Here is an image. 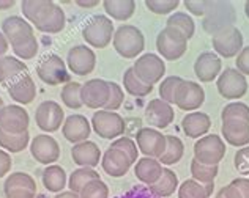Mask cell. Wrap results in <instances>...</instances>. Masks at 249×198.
<instances>
[{"label":"cell","instance_id":"cell-1","mask_svg":"<svg viewBox=\"0 0 249 198\" xmlns=\"http://www.w3.org/2000/svg\"><path fill=\"white\" fill-rule=\"evenodd\" d=\"M25 21L43 33H60L65 29V11L49 0H24L21 3Z\"/></svg>","mask_w":249,"mask_h":198},{"label":"cell","instance_id":"cell-2","mask_svg":"<svg viewBox=\"0 0 249 198\" xmlns=\"http://www.w3.org/2000/svg\"><path fill=\"white\" fill-rule=\"evenodd\" d=\"M235 21H237V13H235L233 5L229 2L214 0V2H208L202 27L207 33L214 36L216 33L233 27Z\"/></svg>","mask_w":249,"mask_h":198},{"label":"cell","instance_id":"cell-3","mask_svg":"<svg viewBox=\"0 0 249 198\" xmlns=\"http://www.w3.org/2000/svg\"><path fill=\"white\" fill-rule=\"evenodd\" d=\"M112 43L117 54L123 58H136L139 54H142L143 48H145L143 33L129 24H123L115 30Z\"/></svg>","mask_w":249,"mask_h":198},{"label":"cell","instance_id":"cell-4","mask_svg":"<svg viewBox=\"0 0 249 198\" xmlns=\"http://www.w3.org/2000/svg\"><path fill=\"white\" fill-rule=\"evenodd\" d=\"M114 22L112 19L104 16V15H96L91 16L87 24L82 29V38L89 46H93L96 49H104L114 38Z\"/></svg>","mask_w":249,"mask_h":198},{"label":"cell","instance_id":"cell-5","mask_svg":"<svg viewBox=\"0 0 249 198\" xmlns=\"http://www.w3.org/2000/svg\"><path fill=\"white\" fill-rule=\"evenodd\" d=\"M90 123L91 129L106 140H117L126 132V121L117 112H109L104 109L96 110Z\"/></svg>","mask_w":249,"mask_h":198},{"label":"cell","instance_id":"cell-6","mask_svg":"<svg viewBox=\"0 0 249 198\" xmlns=\"http://www.w3.org/2000/svg\"><path fill=\"white\" fill-rule=\"evenodd\" d=\"M156 49L162 60L175 62L185 55L188 49V39L178 30L166 27L156 36Z\"/></svg>","mask_w":249,"mask_h":198},{"label":"cell","instance_id":"cell-7","mask_svg":"<svg viewBox=\"0 0 249 198\" xmlns=\"http://www.w3.org/2000/svg\"><path fill=\"white\" fill-rule=\"evenodd\" d=\"M194 156L200 164L218 165L226 156V143L216 134L204 135L194 143Z\"/></svg>","mask_w":249,"mask_h":198},{"label":"cell","instance_id":"cell-8","mask_svg":"<svg viewBox=\"0 0 249 198\" xmlns=\"http://www.w3.org/2000/svg\"><path fill=\"white\" fill-rule=\"evenodd\" d=\"M36 74L46 85H51V87L70 82L67 63L57 54H49L41 58V62L36 66Z\"/></svg>","mask_w":249,"mask_h":198},{"label":"cell","instance_id":"cell-9","mask_svg":"<svg viewBox=\"0 0 249 198\" xmlns=\"http://www.w3.org/2000/svg\"><path fill=\"white\" fill-rule=\"evenodd\" d=\"M133 71L143 83L155 85L166 74V63L156 54H143L133 65Z\"/></svg>","mask_w":249,"mask_h":198},{"label":"cell","instance_id":"cell-10","mask_svg":"<svg viewBox=\"0 0 249 198\" xmlns=\"http://www.w3.org/2000/svg\"><path fill=\"white\" fill-rule=\"evenodd\" d=\"M36 126L43 132H55L65 123V112L55 101H43L35 110Z\"/></svg>","mask_w":249,"mask_h":198},{"label":"cell","instance_id":"cell-11","mask_svg":"<svg viewBox=\"0 0 249 198\" xmlns=\"http://www.w3.org/2000/svg\"><path fill=\"white\" fill-rule=\"evenodd\" d=\"M216 87H218V91L222 98L240 99V98H243L248 91V81L238 69L227 68L226 71H222L219 74Z\"/></svg>","mask_w":249,"mask_h":198},{"label":"cell","instance_id":"cell-12","mask_svg":"<svg viewBox=\"0 0 249 198\" xmlns=\"http://www.w3.org/2000/svg\"><path fill=\"white\" fill-rule=\"evenodd\" d=\"M136 145L145 157L160 159L166 151V135L158 129L141 128L136 132Z\"/></svg>","mask_w":249,"mask_h":198},{"label":"cell","instance_id":"cell-13","mask_svg":"<svg viewBox=\"0 0 249 198\" xmlns=\"http://www.w3.org/2000/svg\"><path fill=\"white\" fill-rule=\"evenodd\" d=\"M29 124L30 116L21 105H3V109L0 110V129L8 134H24L29 131Z\"/></svg>","mask_w":249,"mask_h":198},{"label":"cell","instance_id":"cell-14","mask_svg":"<svg viewBox=\"0 0 249 198\" xmlns=\"http://www.w3.org/2000/svg\"><path fill=\"white\" fill-rule=\"evenodd\" d=\"M216 55L224 58H232L238 55L243 49V33L237 27H229L219 33H216L212 39Z\"/></svg>","mask_w":249,"mask_h":198},{"label":"cell","instance_id":"cell-15","mask_svg":"<svg viewBox=\"0 0 249 198\" xmlns=\"http://www.w3.org/2000/svg\"><path fill=\"white\" fill-rule=\"evenodd\" d=\"M81 98L87 109H104L109 101V82L103 79H90L82 83Z\"/></svg>","mask_w":249,"mask_h":198},{"label":"cell","instance_id":"cell-16","mask_svg":"<svg viewBox=\"0 0 249 198\" xmlns=\"http://www.w3.org/2000/svg\"><path fill=\"white\" fill-rule=\"evenodd\" d=\"M67 65L71 72L76 76H87L95 69L96 65V55L89 46H74L68 50L67 55Z\"/></svg>","mask_w":249,"mask_h":198},{"label":"cell","instance_id":"cell-17","mask_svg":"<svg viewBox=\"0 0 249 198\" xmlns=\"http://www.w3.org/2000/svg\"><path fill=\"white\" fill-rule=\"evenodd\" d=\"M30 153L35 159L43 165H52L60 157V147L54 137L48 134L36 135L30 142Z\"/></svg>","mask_w":249,"mask_h":198},{"label":"cell","instance_id":"cell-18","mask_svg":"<svg viewBox=\"0 0 249 198\" xmlns=\"http://www.w3.org/2000/svg\"><path fill=\"white\" fill-rule=\"evenodd\" d=\"M205 101V91L200 87V83L193 81H183L177 91L175 104L177 107L185 112H196L200 109V105Z\"/></svg>","mask_w":249,"mask_h":198},{"label":"cell","instance_id":"cell-19","mask_svg":"<svg viewBox=\"0 0 249 198\" xmlns=\"http://www.w3.org/2000/svg\"><path fill=\"white\" fill-rule=\"evenodd\" d=\"M145 118L152 126L158 129H164L170 126L175 118V112L172 109V105L167 104L166 101H162L161 98L152 99L147 107H145Z\"/></svg>","mask_w":249,"mask_h":198},{"label":"cell","instance_id":"cell-20","mask_svg":"<svg viewBox=\"0 0 249 198\" xmlns=\"http://www.w3.org/2000/svg\"><path fill=\"white\" fill-rule=\"evenodd\" d=\"M131 165H133V162H131L129 157L117 148H107L101 157L103 170L112 178L124 176L131 168Z\"/></svg>","mask_w":249,"mask_h":198},{"label":"cell","instance_id":"cell-21","mask_svg":"<svg viewBox=\"0 0 249 198\" xmlns=\"http://www.w3.org/2000/svg\"><path fill=\"white\" fill-rule=\"evenodd\" d=\"M90 132H91V124L84 115L76 114V115H70L68 118H65V123L62 126V134L73 145L85 142L89 138Z\"/></svg>","mask_w":249,"mask_h":198},{"label":"cell","instance_id":"cell-22","mask_svg":"<svg viewBox=\"0 0 249 198\" xmlns=\"http://www.w3.org/2000/svg\"><path fill=\"white\" fill-rule=\"evenodd\" d=\"M221 58L213 52H204L197 57L194 63V72L200 82H213L221 74Z\"/></svg>","mask_w":249,"mask_h":198},{"label":"cell","instance_id":"cell-23","mask_svg":"<svg viewBox=\"0 0 249 198\" xmlns=\"http://www.w3.org/2000/svg\"><path fill=\"white\" fill-rule=\"evenodd\" d=\"M71 157H73L74 164H77L79 167H89L93 168L96 167L101 161V149L95 142L85 140L81 143H76L71 148Z\"/></svg>","mask_w":249,"mask_h":198},{"label":"cell","instance_id":"cell-24","mask_svg":"<svg viewBox=\"0 0 249 198\" xmlns=\"http://www.w3.org/2000/svg\"><path fill=\"white\" fill-rule=\"evenodd\" d=\"M2 33L5 35V38L8 39V43L11 46L19 43V41H22V39L29 38L32 35H35L32 24L27 22L21 16L6 17L5 21L2 22Z\"/></svg>","mask_w":249,"mask_h":198},{"label":"cell","instance_id":"cell-25","mask_svg":"<svg viewBox=\"0 0 249 198\" xmlns=\"http://www.w3.org/2000/svg\"><path fill=\"white\" fill-rule=\"evenodd\" d=\"M8 95L18 104H30L36 98V83L34 82L32 76L24 74L16 79L13 83H10Z\"/></svg>","mask_w":249,"mask_h":198},{"label":"cell","instance_id":"cell-26","mask_svg":"<svg viewBox=\"0 0 249 198\" xmlns=\"http://www.w3.org/2000/svg\"><path fill=\"white\" fill-rule=\"evenodd\" d=\"M221 134L229 145L243 148L249 143V123L238 121V120L222 121Z\"/></svg>","mask_w":249,"mask_h":198},{"label":"cell","instance_id":"cell-27","mask_svg":"<svg viewBox=\"0 0 249 198\" xmlns=\"http://www.w3.org/2000/svg\"><path fill=\"white\" fill-rule=\"evenodd\" d=\"M210 128H212V120L204 112H191L181 121L183 132L191 138L204 137L210 131Z\"/></svg>","mask_w":249,"mask_h":198},{"label":"cell","instance_id":"cell-28","mask_svg":"<svg viewBox=\"0 0 249 198\" xmlns=\"http://www.w3.org/2000/svg\"><path fill=\"white\" fill-rule=\"evenodd\" d=\"M162 173V165L158 159L153 157H142L134 165V175L142 184L145 186H152L161 178Z\"/></svg>","mask_w":249,"mask_h":198},{"label":"cell","instance_id":"cell-29","mask_svg":"<svg viewBox=\"0 0 249 198\" xmlns=\"http://www.w3.org/2000/svg\"><path fill=\"white\" fill-rule=\"evenodd\" d=\"M27 74V65L16 57H0V83H13L21 76Z\"/></svg>","mask_w":249,"mask_h":198},{"label":"cell","instance_id":"cell-30","mask_svg":"<svg viewBox=\"0 0 249 198\" xmlns=\"http://www.w3.org/2000/svg\"><path fill=\"white\" fill-rule=\"evenodd\" d=\"M41 181L44 184L46 190L54 192V194L63 192L65 186H68L67 173H65V170L60 167V165H55V164L48 165V167L43 170Z\"/></svg>","mask_w":249,"mask_h":198},{"label":"cell","instance_id":"cell-31","mask_svg":"<svg viewBox=\"0 0 249 198\" xmlns=\"http://www.w3.org/2000/svg\"><path fill=\"white\" fill-rule=\"evenodd\" d=\"M103 8L107 17L115 21H128L134 15L136 2L134 0H104Z\"/></svg>","mask_w":249,"mask_h":198},{"label":"cell","instance_id":"cell-32","mask_svg":"<svg viewBox=\"0 0 249 198\" xmlns=\"http://www.w3.org/2000/svg\"><path fill=\"white\" fill-rule=\"evenodd\" d=\"M148 189L160 198L170 197L178 189V176L170 168H162L161 178L155 184H152V186H148Z\"/></svg>","mask_w":249,"mask_h":198},{"label":"cell","instance_id":"cell-33","mask_svg":"<svg viewBox=\"0 0 249 198\" xmlns=\"http://www.w3.org/2000/svg\"><path fill=\"white\" fill-rule=\"evenodd\" d=\"M30 143V134L29 131L24 134H8L0 129V148L5 149L6 153H21Z\"/></svg>","mask_w":249,"mask_h":198},{"label":"cell","instance_id":"cell-34","mask_svg":"<svg viewBox=\"0 0 249 198\" xmlns=\"http://www.w3.org/2000/svg\"><path fill=\"white\" fill-rule=\"evenodd\" d=\"M123 87H124V90H126V93H129L131 96H137V98H143V96H147L153 91V85L143 83L141 79H137V76L133 71V66L124 71Z\"/></svg>","mask_w":249,"mask_h":198},{"label":"cell","instance_id":"cell-35","mask_svg":"<svg viewBox=\"0 0 249 198\" xmlns=\"http://www.w3.org/2000/svg\"><path fill=\"white\" fill-rule=\"evenodd\" d=\"M95 180H101L98 171H95L93 168H89V167H79L71 173L70 180H68V187L71 192L81 194V190L87 186L90 181H95Z\"/></svg>","mask_w":249,"mask_h":198},{"label":"cell","instance_id":"cell-36","mask_svg":"<svg viewBox=\"0 0 249 198\" xmlns=\"http://www.w3.org/2000/svg\"><path fill=\"white\" fill-rule=\"evenodd\" d=\"M166 24H167V27L178 30L186 39H191L194 36L196 24L193 21V17L189 15H186V13H181V11L172 13V15L167 17Z\"/></svg>","mask_w":249,"mask_h":198},{"label":"cell","instance_id":"cell-37","mask_svg":"<svg viewBox=\"0 0 249 198\" xmlns=\"http://www.w3.org/2000/svg\"><path fill=\"white\" fill-rule=\"evenodd\" d=\"M32 190V192L36 194V182L30 175L24 173V171H16V173H11L8 178L5 180L3 184V190L5 194L11 192V190Z\"/></svg>","mask_w":249,"mask_h":198},{"label":"cell","instance_id":"cell-38","mask_svg":"<svg viewBox=\"0 0 249 198\" xmlns=\"http://www.w3.org/2000/svg\"><path fill=\"white\" fill-rule=\"evenodd\" d=\"M183 153H185V145L180 138L177 135H166V151L158 161L161 165H174L181 159Z\"/></svg>","mask_w":249,"mask_h":198},{"label":"cell","instance_id":"cell-39","mask_svg":"<svg viewBox=\"0 0 249 198\" xmlns=\"http://www.w3.org/2000/svg\"><path fill=\"white\" fill-rule=\"evenodd\" d=\"M218 173H219V167H218V165H205V164H200L197 159H193V162H191L193 180L200 182V184L214 182Z\"/></svg>","mask_w":249,"mask_h":198},{"label":"cell","instance_id":"cell-40","mask_svg":"<svg viewBox=\"0 0 249 198\" xmlns=\"http://www.w3.org/2000/svg\"><path fill=\"white\" fill-rule=\"evenodd\" d=\"M81 90H82V83L77 82H68L63 85L62 88V102L67 105L68 109H81L82 107V98H81Z\"/></svg>","mask_w":249,"mask_h":198},{"label":"cell","instance_id":"cell-41","mask_svg":"<svg viewBox=\"0 0 249 198\" xmlns=\"http://www.w3.org/2000/svg\"><path fill=\"white\" fill-rule=\"evenodd\" d=\"M38 39L35 35H32L29 38L22 39V41H19L16 44H13V52H15V55L18 58H24V60H32V58H35L36 54H38Z\"/></svg>","mask_w":249,"mask_h":198},{"label":"cell","instance_id":"cell-42","mask_svg":"<svg viewBox=\"0 0 249 198\" xmlns=\"http://www.w3.org/2000/svg\"><path fill=\"white\" fill-rule=\"evenodd\" d=\"M221 118H222V121L238 120V121L249 123V105H246L245 102H240V101L227 104L221 112Z\"/></svg>","mask_w":249,"mask_h":198},{"label":"cell","instance_id":"cell-43","mask_svg":"<svg viewBox=\"0 0 249 198\" xmlns=\"http://www.w3.org/2000/svg\"><path fill=\"white\" fill-rule=\"evenodd\" d=\"M183 79L178 76H169L164 81L160 83V96L162 101H166L167 104H175L177 99V91H178V87L181 85Z\"/></svg>","mask_w":249,"mask_h":198},{"label":"cell","instance_id":"cell-44","mask_svg":"<svg viewBox=\"0 0 249 198\" xmlns=\"http://www.w3.org/2000/svg\"><path fill=\"white\" fill-rule=\"evenodd\" d=\"M178 198H208L205 189L194 180H185L178 186Z\"/></svg>","mask_w":249,"mask_h":198},{"label":"cell","instance_id":"cell-45","mask_svg":"<svg viewBox=\"0 0 249 198\" xmlns=\"http://www.w3.org/2000/svg\"><path fill=\"white\" fill-rule=\"evenodd\" d=\"M110 148H117V149L123 151V153L129 157L133 164L139 161V148H137V145H136V142L133 140V138H129V137L117 138V140H114L112 145H110Z\"/></svg>","mask_w":249,"mask_h":198},{"label":"cell","instance_id":"cell-46","mask_svg":"<svg viewBox=\"0 0 249 198\" xmlns=\"http://www.w3.org/2000/svg\"><path fill=\"white\" fill-rule=\"evenodd\" d=\"M81 198H109V187L106 186V182H103L101 180L90 181L85 186L81 194Z\"/></svg>","mask_w":249,"mask_h":198},{"label":"cell","instance_id":"cell-47","mask_svg":"<svg viewBox=\"0 0 249 198\" xmlns=\"http://www.w3.org/2000/svg\"><path fill=\"white\" fill-rule=\"evenodd\" d=\"M178 0H147L145 6L155 15H169L178 8Z\"/></svg>","mask_w":249,"mask_h":198},{"label":"cell","instance_id":"cell-48","mask_svg":"<svg viewBox=\"0 0 249 198\" xmlns=\"http://www.w3.org/2000/svg\"><path fill=\"white\" fill-rule=\"evenodd\" d=\"M123 101H124V93L122 87L115 82H109V101L106 104V107H104V110L115 112L117 109L122 107Z\"/></svg>","mask_w":249,"mask_h":198},{"label":"cell","instance_id":"cell-49","mask_svg":"<svg viewBox=\"0 0 249 198\" xmlns=\"http://www.w3.org/2000/svg\"><path fill=\"white\" fill-rule=\"evenodd\" d=\"M233 165L238 173L243 176H249V147L240 148L233 157Z\"/></svg>","mask_w":249,"mask_h":198},{"label":"cell","instance_id":"cell-50","mask_svg":"<svg viewBox=\"0 0 249 198\" xmlns=\"http://www.w3.org/2000/svg\"><path fill=\"white\" fill-rule=\"evenodd\" d=\"M115 198H160V197H156L152 190L145 186H136L133 189H129L128 192H124Z\"/></svg>","mask_w":249,"mask_h":198},{"label":"cell","instance_id":"cell-51","mask_svg":"<svg viewBox=\"0 0 249 198\" xmlns=\"http://www.w3.org/2000/svg\"><path fill=\"white\" fill-rule=\"evenodd\" d=\"M185 6L188 8V11L194 16H204L207 11L208 2L207 0H186Z\"/></svg>","mask_w":249,"mask_h":198},{"label":"cell","instance_id":"cell-52","mask_svg":"<svg viewBox=\"0 0 249 198\" xmlns=\"http://www.w3.org/2000/svg\"><path fill=\"white\" fill-rule=\"evenodd\" d=\"M237 69L241 72L243 76H249V46L241 49V52L237 55Z\"/></svg>","mask_w":249,"mask_h":198},{"label":"cell","instance_id":"cell-53","mask_svg":"<svg viewBox=\"0 0 249 198\" xmlns=\"http://www.w3.org/2000/svg\"><path fill=\"white\" fill-rule=\"evenodd\" d=\"M11 156L10 153H6L5 149L0 148V178H3L5 175H8V171L11 170Z\"/></svg>","mask_w":249,"mask_h":198},{"label":"cell","instance_id":"cell-54","mask_svg":"<svg viewBox=\"0 0 249 198\" xmlns=\"http://www.w3.org/2000/svg\"><path fill=\"white\" fill-rule=\"evenodd\" d=\"M231 184L238 189V192L241 194V198H249V180L248 178H235Z\"/></svg>","mask_w":249,"mask_h":198},{"label":"cell","instance_id":"cell-55","mask_svg":"<svg viewBox=\"0 0 249 198\" xmlns=\"http://www.w3.org/2000/svg\"><path fill=\"white\" fill-rule=\"evenodd\" d=\"M216 198H241V194L238 192V189L232 186V184H227V186L222 187Z\"/></svg>","mask_w":249,"mask_h":198},{"label":"cell","instance_id":"cell-56","mask_svg":"<svg viewBox=\"0 0 249 198\" xmlns=\"http://www.w3.org/2000/svg\"><path fill=\"white\" fill-rule=\"evenodd\" d=\"M5 198H36V194L32 192V190H11V192L5 194Z\"/></svg>","mask_w":249,"mask_h":198},{"label":"cell","instance_id":"cell-57","mask_svg":"<svg viewBox=\"0 0 249 198\" xmlns=\"http://www.w3.org/2000/svg\"><path fill=\"white\" fill-rule=\"evenodd\" d=\"M76 5L81 6V8H95V6L100 5L98 0H87V2H84V0H76Z\"/></svg>","mask_w":249,"mask_h":198},{"label":"cell","instance_id":"cell-58","mask_svg":"<svg viewBox=\"0 0 249 198\" xmlns=\"http://www.w3.org/2000/svg\"><path fill=\"white\" fill-rule=\"evenodd\" d=\"M8 44H10V43H8V39H6L3 33L0 32V57H3V55H5V52L8 50V48H10Z\"/></svg>","mask_w":249,"mask_h":198},{"label":"cell","instance_id":"cell-59","mask_svg":"<svg viewBox=\"0 0 249 198\" xmlns=\"http://www.w3.org/2000/svg\"><path fill=\"white\" fill-rule=\"evenodd\" d=\"M54 198H81V197H79V194L71 192V190H67V192H60V194H57Z\"/></svg>","mask_w":249,"mask_h":198},{"label":"cell","instance_id":"cell-60","mask_svg":"<svg viewBox=\"0 0 249 198\" xmlns=\"http://www.w3.org/2000/svg\"><path fill=\"white\" fill-rule=\"evenodd\" d=\"M16 5L15 0H0V10H10Z\"/></svg>","mask_w":249,"mask_h":198},{"label":"cell","instance_id":"cell-61","mask_svg":"<svg viewBox=\"0 0 249 198\" xmlns=\"http://www.w3.org/2000/svg\"><path fill=\"white\" fill-rule=\"evenodd\" d=\"M204 186V189H205V194H207V197H210L213 194V189H214V182H208V184H202Z\"/></svg>","mask_w":249,"mask_h":198},{"label":"cell","instance_id":"cell-62","mask_svg":"<svg viewBox=\"0 0 249 198\" xmlns=\"http://www.w3.org/2000/svg\"><path fill=\"white\" fill-rule=\"evenodd\" d=\"M245 13H246V16L249 17V2L245 3Z\"/></svg>","mask_w":249,"mask_h":198},{"label":"cell","instance_id":"cell-63","mask_svg":"<svg viewBox=\"0 0 249 198\" xmlns=\"http://www.w3.org/2000/svg\"><path fill=\"white\" fill-rule=\"evenodd\" d=\"M3 109V101H2V98H0V110Z\"/></svg>","mask_w":249,"mask_h":198}]
</instances>
